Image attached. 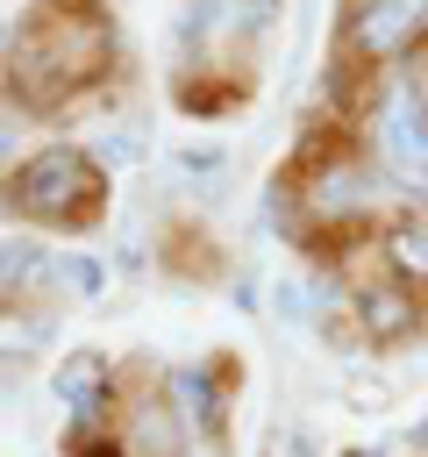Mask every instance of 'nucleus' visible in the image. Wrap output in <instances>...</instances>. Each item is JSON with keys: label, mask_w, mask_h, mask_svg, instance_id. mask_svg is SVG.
<instances>
[{"label": "nucleus", "mask_w": 428, "mask_h": 457, "mask_svg": "<svg viewBox=\"0 0 428 457\" xmlns=\"http://www.w3.org/2000/svg\"><path fill=\"white\" fill-rule=\"evenodd\" d=\"M107 71H114V21L93 0H43L21 21L14 64H7V79L29 107H64L86 86H100Z\"/></svg>", "instance_id": "f257e3e1"}, {"label": "nucleus", "mask_w": 428, "mask_h": 457, "mask_svg": "<svg viewBox=\"0 0 428 457\" xmlns=\"http://www.w3.org/2000/svg\"><path fill=\"white\" fill-rule=\"evenodd\" d=\"M278 179H292V214H300L307 243H357L364 228H385L407 207V193L357 143H328V136L307 143V157Z\"/></svg>", "instance_id": "f03ea898"}, {"label": "nucleus", "mask_w": 428, "mask_h": 457, "mask_svg": "<svg viewBox=\"0 0 428 457\" xmlns=\"http://www.w3.org/2000/svg\"><path fill=\"white\" fill-rule=\"evenodd\" d=\"M364 157L407 193V207H414V193H421V179H428V114H421V100L399 86V71H378L371 79V100H364Z\"/></svg>", "instance_id": "7ed1b4c3"}, {"label": "nucleus", "mask_w": 428, "mask_h": 457, "mask_svg": "<svg viewBox=\"0 0 428 457\" xmlns=\"http://www.w3.org/2000/svg\"><path fill=\"white\" fill-rule=\"evenodd\" d=\"M100 164L86 157V150H71V143H50V150H36L21 171H14V186H7V207H21L29 221H64V228H78V221H93L100 214Z\"/></svg>", "instance_id": "20e7f679"}, {"label": "nucleus", "mask_w": 428, "mask_h": 457, "mask_svg": "<svg viewBox=\"0 0 428 457\" xmlns=\"http://www.w3.org/2000/svg\"><path fill=\"white\" fill-rule=\"evenodd\" d=\"M350 314H357V336L364 343H407L428 328V300L414 286H399L392 271H371L350 286Z\"/></svg>", "instance_id": "39448f33"}, {"label": "nucleus", "mask_w": 428, "mask_h": 457, "mask_svg": "<svg viewBox=\"0 0 428 457\" xmlns=\"http://www.w3.org/2000/svg\"><path fill=\"white\" fill-rule=\"evenodd\" d=\"M50 393H57V407H64L71 436H93V428L114 421V371H107L100 350H71V357H57Z\"/></svg>", "instance_id": "423d86ee"}, {"label": "nucleus", "mask_w": 428, "mask_h": 457, "mask_svg": "<svg viewBox=\"0 0 428 457\" xmlns=\"http://www.w3.org/2000/svg\"><path fill=\"white\" fill-rule=\"evenodd\" d=\"M228 386H235L228 364H178L171 371V407H178V421L200 443H221L228 436Z\"/></svg>", "instance_id": "0eeeda50"}, {"label": "nucleus", "mask_w": 428, "mask_h": 457, "mask_svg": "<svg viewBox=\"0 0 428 457\" xmlns=\"http://www.w3.org/2000/svg\"><path fill=\"white\" fill-rule=\"evenodd\" d=\"M378 257L399 286H414L428 300V207H399L385 228H378Z\"/></svg>", "instance_id": "6e6552de"}, {"label": "nucleus", "mask_w": 428, "mask_h": 457, "mask_svg": "<svg viewBox=\"0 0 428 457\" xmlns=\"http://www.w3.org/2000/svg\"><path fill=\"white\" fill-rule=\"evenodd\" d=\"M50 278L71 286L78 300H100V293H107V264L86 257V250H50Z\"/></svg>", "instance_id": "1a4fd4ad"}, {"label": "nucleus", "mask_w": 428, "mask_h": 457, "mask_svg": "<svg viewBox=\"0 0 428 457\" xmlns=\"http://www.w3.org/2000/svg\"><path fill=\"white\" fill-rule=\"evenodd\" d=\"M171 171H178L185 186H200V193H214V186L228 179V150H171Z\"/></svg>", "instance_id": "9d476101"}, {"label": "nucleus", "mask_w": 428, "mask_h": 457, "mask_svg": "<svg viewBox=\"0 0 428 457\" xmlns=\"http://www.w3.org/2000/svg\"><path fill=\"white\" fill-rule=\"evenodd\" d=\"M271 307H278V321H321V286H307V278H285V286H271Z\"/></svg>", "instance_id": "9b49d317"}, {"label": "nucleus", "mask_w": 428, "mask_h": 457, "mask_svg": "<svg viewBox=\"0 0 428 457\" xmlns=\"http://www.w3.org/2000/svg\"><path fill=\"white\" fill-rule=\"evenodd\" d=\"M392 71H399V86H407V93L421 100V114H428V36H421V43H414V50H407V57L392 64Z\"/></svg>", "instance_id": "f8f14e48"}, {"label": "nucleus", "mask_w": 428, "mask_h": 457, "mask_svg": "<svg viewBox=\"0 0 428 457\" xmlns=\"http://www.w3.org/2000/svg\"><path fill=\"white\" fill-rule=\"evenodd\" d=\"M29 343H43V321H36V314H14V321H0V350H7V357H21Z\"/></svg>", "instance_id": "ddd939ff"}, {"label": "nucleus", "mask_w": 428, "mask_h": 457, "mask_svg": "<svg viewBox=\"0 0 428 457\" xmlns=\"http://www.w3.org/2000/svg\"><path fill=\"white\" fill-rule=\"evenodd\" d=\"M93 157H107V164H136V157H143V136H114V129H107V136L93 143Z\"/></svg>", "instance_id": "4468645a"}, {"label": "nucleus", "mask_w": 428, "mask_h": 457, "mask_svg": "<svg viewBox=\"0 0 428 457\" xmlns=\"http://www.w3.org/2000/svg\"><path fill=\"white\" fill-rule=\"evenodd\" d=\"M350 457H378V450H350Z\"/></svg>", "instance_id": "2eb2a0df"}, {"label": "nucleus", "mask_w": 428, "mask_h": 457, "mask_svg": "<svg viewBox=\"0 0 428 457\" xmlns=\"http://www.w3.org/2000/svg\"><path fill=\"white\" fill-rule=\"evenodd\" d=\"M243 7H271V0H243Z\"/></svg>", "instance_id": "dca6fc26"}]
</instances>
